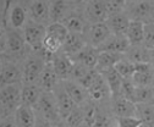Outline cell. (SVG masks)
<instances>
[{"label": "cell", "instance_id": "obj_1", "mask_svg": "<svg viewBox=\"0 0 154 127\" xmlns=\"http://www.w3.org/2000/svg\"><path fill=\"white\" fill-rule=\"evenodd\" d=\"M29 53L23 31L2 29V59L22 62Z\"/></svg>", "mask_w": 154, "mask_h": 127}, {"label": "cell", "instance_id": "obj_2", "mask_svg": "<svg viewBox=\"0 0 154 127\" xmlns=\"http://www.w3.org/2000/svg\"><path fill=\"white\" fill-rule=\"evenodd\" d=\"M2 6V29L23 31L29 21L26 2H5Z\"/></svg>", "mask_w": 154, "mask_h": 127}, {"label": "cell", "instance_id": "obj_3", "mask_svg": "<svg viewBox=\"0 0 154 127\" xmlns=\"http://www.w3.org/2000/svg\"><path fill=\"white\" fill-rule=\"evenodd\" d=\"M22 84L4 86L0 89V116L3 119L14 117L15 113L21 106Z\"/></svg>", "mask_w": 154, "mask_h": 127}, {"label": "cell", "instance_id": "obj_4", "mask_svg": "<svg viewBox=\"0 0 154 127\" xmlns=\"http://www.w3.org/2000/svg\"><path fill=\"white\" fill-rule=\"evenodd\" d=\"M35 113L38 116H41L51 123L59 125L63 122L59 107L56 104V99L53 94V92H43L41 95V99L38 101V105L35 107Z\"/></svg>", "mask_w": 154, "mask_h": 127}, {"label": "cell", "instance_id": "obj_5", "mask_svg": "<svg viewBox=\"0 0 154 127\" xmlns=\"http://www.w3.org/2000/svg\"><path fill=\"white\" fill-rule=\"evenodd\" d=\"M125 11L131 20L154 23V2H127Z\"/></svg>", "mask_w": 154, "mask_h": 127}, {"label": "cell", "instance_id": "obj_6", "mask_svg": "<svg viewBox=\"0 0 154 127\" xmlns=\"http://www.w3.org/2000/svg\"><path fill=\"white\" fill-rule=\"evenodd\" d=\"M0 83L2 87L10 84H22L23 72L21 62L2 59V70H0Z\"/></svg>", "mask_w": 154, "mask_h": 127}, {"label": "cell", "instance_id": "obj_7", "mask_svg": "<svg viewBox=\"0 0 154 127\" xmlns=\"http://www.w3.org/2000/svg\"><path fill=\"white\" fill-rule=\"evenodd\" d=\"M88 90V95H89V100H92L93 103L102 105V106H108L110 105V100H111V92L105 82V80L103 78V76L98 72V75L95 76V78L93 80V82L91 83V86L87 88Z\"/></svg>", "mask_w": 154, "mask_h": 127}, {"label": "cell", "instance_id": "obj_8", "mask_svg": "<svg viewBox=\"0 0 154 127\" xmlns=\"http://www.w3.org/2000/svg\"><path fill=\"white\" fill-rule=\"evenodd\" d=\"M29 21L39 23L42 26L48 27L51 23L50 20V2H39V0H32L26 2Z\"/></svg>", "mask_w": 154, "mask_h": 127}, {"label": "cell", "instance_id": "obj_9", "mask_svg": "<svg viewBox=\"0 0 154 127\" xmlns=\"http://www.w3.org/2000/svg\"><path fill=\"white\" fill-rule=\"evenodd\" d=\"M63 23L67 28L69 33H77L85 35L89 25L83 15V2H77L73 11L63 21Z\"/></svg>", "mask_w": 154, "mask_h": 127}, {"label": "cell", "instance_id": "obj_10", "mask_svg": "<svg viewBox=\"0 0 154 127\" xmlns=\"http://www.w3.org/2000/svg\"><path fill=\"white\" fill-rule=\"evenodd\" d=\"M83 15L88 25L103 23L109 19L105 2H98V0L83 2Z\"/></svg>", "mask_w": 154, "mask_h": 127}, {"label": "cell", "instance_id": "obj_11", "mask_svg": "<svg viewBox=\"0 0 154 127\" xmlns=\"http://www.w3.org/2000/svg\"><path fill=\"white\" fill-rule=\"evenodd\" d=\"M47 33V27L39 23L28 21L23 28V35L27 45L33 51H39L43 49V41Z\"/></svg>", "mask_w": 154, "mask_h": 127}, {"label": "cell", "instance_id": "obj_12", "mask_svg": "<svg viewBox=\"0 0 154 127\" xmlns=\"http://www.w3.org/2000/svg\"><path fill=\"white\" fill-rule=\"evenodd\" d=\"M112 33L106 25V22L103 23H95V25H89L85 33V38L87 41V44L94 48H99L105 41L110 37Z\"/></svg>", "mask_w": 154, "mask_h": 127}, {"label": "cell", "instance_id": "obj_13", "mask_svg": "<svg viewBox=\"0 0 154 127\" xmlns=\"http://www.w3.org/2000/svg\"><path fill=\"white\" fill-rule=\"evenodd\" d=\"M51 65L61 82L71 80L72 70H73V61L63 50H60L59 53H56L53 55Z\"/></svg>", "mask_w": 154, "mask_h": 127}, {"label": "cell", "instance_id": "obj_14", "mask_svg": "<svg viewBox=\"0 0 154 127\" xmlns=\"http://www.w3.org/2000/svg\"><path fill=\"white\" fill-rule=\"evenodd\" d=\"M109 113L114 117H126V116H137V105L131 100L121 97L111 98L109 105Z\"/></svg>", "mask_w": 154, "mask_h": 127}, {"label": "cell", "instance_id": "obj_15", "mask_svg": "<svg viewBox=\"0 0 154 127\" xmlns=\"http://www.w3.org/2000/svg\"><path fill=\"white\" fill-rule=\"evenodd\" d=\"M53 94H54V97L56 99V104H57V107H59L61 120L65 121L69 117V115L76 109L77 105L70 98V95L67 94V92L65 90V88H64L61 82L57 84L56 88L53 90Z\"/></svg>", "mask_w": 154, "mask_h": 127}, {"label": "cell", "instance_id": "obj_16", "mask_svg": "<svg viewBox=\"0 0 154 127\" xmlns=\"http://www.w3.org/2000/svg\"><path fill=\"white\" fill-rule=\"evenodd\" d=\"M61 83L67 92V94L70 95V98L75 101L77 106H82L89 100L88 90L79 82H76L73 80H67V81H63Z\"/></svg>", "mask_w": 154, "mask_h": 127}, {"label": "cell", "instance_id": "obj_17", "mask_svg": "<svg viewBox=\"0 0 154 127\" xmlns=\"http://www.w3.org/2000/svg\"><path fill=\"white\" fill-rule=\"evenodd\" d=\"M77 2H66V0H60V2H50V20L51 23L54 22H61L73 11Z\"/></svg>", "mask_w": 154, "mask_h": 127}, {"label": "cell", "instance_id": "obj_18", "mask_svg": "<svg viewBox=\"0 0 154 127\" xmlns=\"http://www.w3.org/2000/svg\"><path fill=\"white\" fill-rule=\"evenodd\" d=\"M130 22L131 19L126 14V11L112 15L106 20V25L109 26L111 33L114 35H119V37H126V32L130 26Z\"/></svg>", "mask_w": 154, "mask_h": 127}, {"label": "cell", "instance_id": "obj_19", "mask_svg": "<svg viewBox=\"0 0 154 127\" xmlns=\"http://www.w3.org/2000/svg\"><path fill=\"white\" fill-rule=\"evenodd\" d=\"M98 56H99V49L87 45L85 49H82L77 55H75L72 59L73 62L80 64L87 68L94 70L97 67V62H98Z\"/></svg>", "mask_w": 154, "mask_h": 127}, {"label": "cell", "instance_id": "obj_20", "mask_svg": "<svg viewBox=\"0 0 154 127\" xmlns=\"http://www.w3.org/2000/svg\"><path fill=\"white\" fill-rule=\"evenodd\" d=\"M60 82L61 81L59 80V77H57L56 72H55V70L51 65V61L47 62V65H45V67L42 72L39 80H38L37 84L41 87V89L43 90V92H53Z\"/></svg>", "mask_w": 154, "mask_h": 127}, {"label": "cell", "instance_id": "obj_21", "mask_svg": "<svg viewBox=\"0 0 154 127\" xmlns=\"http://www.w3.org/2000/svg\"><path fill=\"white\" fill-rule=\"evenodd\" d=\"M103 76V78L105 80L110 92H111V98H118L121 97V89H122V83H124V78L120 76L119 72L115 70V67L105 70L103 72H99Z\"/></svg>", "mask_w": 154, "mask_h": 127}, {"label": "cell", "instance_id": "obj_22", "mask_svg": "<svg viewBox=\"0 0 154 127\" xmlns=\"http://www.w3.org/2000/svg\"><path fill=\"white\" fill-rule=\"evenodd\" d=\"M87 45L88 44H87V41H86L83 34L69 33L67 38L64 43V47H63V51L66 54V55H69L70 58H73L82 49H85Z\"/></svg>", "mask_w": 154, "mask_h": 127}, {"label": "cell", "instance_id": "obj_23", "mask_svg": "<svg viewBox=\"0 0 154 127\" xmlns=\"http://www.w3.org/2000/svg\"><path fill=\"white\" fill-rule=\"evenodd\" d=\"M42 93H43V90L41 89V87L37 83H34V84H22L21 105L33 107L35 110Z\"/></svg>", "mask_w": 154, "mask_h": 127}, {"label": "cell", "instance_id": "obj_24", "mask_svg": "<svg viewBox=\"0 0 154 127\" xmlns=\"http://www.w3.org/2000/svg\"><path fill=\"white\" fill-rule=\"evenodd\" d=\"M130 47L131 44L126 37H119V35L111 34L105 41V43H103L98 49L99 51H112V53H119L125 55V53L128 50Z\"/></svg>", "mask_w": 154, "mask_h": 127}, {"label": "cell", "instance_id": "obj_25", "mask_svg": "<svg viewBox=\"0 0 154 127\" xmlns=\"http://www.w3.org/2000/svg\"><path fill=\"white\" fill-rule=\"evenodd\" d=\"M14 117L17 127H35L38 116L33 107L21 105L16 110Z\"/></svg>", "mask_w": 154, "mask_h": 127}, {"label": "cell", "instance_id": "obj_26", "mask_svg": "<svg viewBox=\"0 0 154 127\" xmlns=\"http://www.w3.org/2000/svg\"><path fill=\"white\" fill-rule=\"evenodd\" d=\"M125 58L133 64H149L150 50L142 45H131L125 53Z\"/></svg>", "mask_w": 154, "mask_h": 127}, {"label": "cell", "instance_id": "obj_27", "mask_svg": "<svg viewBox=\"0 0 154 127\" xmlns=\"http://www.w3.org/2000/svg\"><path fill=\"white\" fill-rule=\"evenodd\" d=\"M124 54L119 53H112V51H99L98 62H97V70L98 72H103L105 70L112 68L116 66V64L124 59Z\"/></svg>", "mask_w": 154, "mask_h": 127}, {"label": "cell", "instance_id": "obj_28", "mask_svg": "<svg viewBox=\"0 0 154 127\" xmlns=\"http://www.w3.org/2000/svg\"><path fill=\"white\" fill-rule=\"evenodd\" d=\"M144 27L146 25L141 21L131 20L126 32V38L131 45H142L144 42Z\"/></svg>", "mask_w": 154, "mask_h": 127}, {"label": "cell", "instance_id": "obj_29", "mask_svg": "<svg viewBox=\"0 0 154 127\" xmlns=\"http://www.w3.org/2000/svg\"><path fill=\"white\" fill-rule=\"evenodd\" d=\"M137 117L142 121V127H154V103L138 104Z\"/></svg>", "mask_w": 154, "mask_h": 127}, {"label": "cell", "instance_id": "obj_30", "mask_svg": "<svg viewBox=\"0 0 154 127\" xmlns=\"http://www.w3.org/2000/svg\"><path fill=\"white\" fill-rule=\"evenodd\" d=\"M115 70H116L120 76L124 78V80H131L136 72V65L133 62H131L130 60H127L125 56L122 60H120L116 66H115Z\"/></svg>", "mask_w": 154, "mask_h": 127}, {"label": "cell", "instance_id": "obj_31", "mask_svg": "<svg viewBox=\"0 0 154 127\" xmlns=\"http://www.w3.org/2000/svg\"><path fill=\"white\" fill-rule=\"evenodd\" d=\"M115 127H142V121L137 116L126 117H114Z\"/></svg>", "mask_w": 154, "mask_h": 127}, {"label": "cell", "instance_id": "obj_32", "mask_svg": "<svg viewBox=\"0 0 154 127\" xmlns=\"http://www.w3.org/2000/svg\"><path fill=\"white\" fill-rule=\"evenodd\" d=\"M66 125L69 127H79L85 122V114L81 106H76L75 110L69 115V117L65 120Z\"/></svg>", "mask_w": 154, "mask_h": 127}, {"label": "cell", "instance_id": "obj_33", "mask_svg": "<svg viewBox=\"0 0 154 127\" xmlns=\"http://www.w3.org/2000/svg\"><path fill=\"white\" fill-rule=\"evenodd\" d=\"M111 114L110 113H106L105 109H99V114H98V117L95 120L94 125L92 127H114L112 126V122L114 120L111 119Z\"/></svg>", "mask_w": 154, "mask_h": 127}, {"label": "cell", "instance_id": "obj_34", "mask_svg": "<svg viewBox=\"0 0 154 127\" xmlns=\"http://www.w3.org/2000/svg\"><path fill=\"white\" fill-rule=\"evenodd\" d=\"M143 45L149 50L154 49V23H148L144 27V42Z\"/></svg>", "mask_w": 154, "mask_h": 127}, {"label": "cell", "instance_id": "obj_35", "mask_svg": "<svg viewBox=\"0 0 154 127\" xmlns=\"http://www.w3.org/2000/svg\"><path fill=\"white\" fill-rule=\"evenodd\" d=\"M126 3L127 2H105L109 17L112 16V15H116V14H120V12L125 11Z\"/></svg>", "mask_w": 154, "mask_h": 127}, {"label": "cell", "instance_id": "obj_36", "mask_svg": "<svg viewBox=\"0 0 154 127\" xmlns=\"http://www.w3.org/2000/svg\"><path fill=\"white\" fill-rule=\"evenodd\" d=\"M57 126H59V125L51 123L50 121H48V120H45V119H43L41 116L37 117V125H35V127H57Z\"/></svg>", "mask_w": 154, "mask_h": 127}, {"label": "cell", "instance_id": "obj_37", "mask_svg": "<svg viewBox=\"0 0 154 127\" xmlns=\"http://www.w3.org/2000/svg\"><path fill=\"white\" fill-rule=\"evenodd\" d=\"M0 127H17L15 117H9V119H3L0 122Z\"/></svg>", "mask_w": 154, "mask_h": 127}, {"label": "cell", "instance_id": "obj_38", "mask_svg": "<svg viewBox=\"0 0 154 127\" xmlns=\"http://www.w3.org/2000/svg\"><path fill=\"white\" fill-rule=\"evenodd\" d=\"M150 66H152V68L154 70V49H152L150 50Z\"/></svg>", "mask_w": 154, "mask_h": 127}, {"label": "cell", "instance_id": "obj_39", "mask_svg": "<svg viewBox=\"0 0 154 127\" xmlns=\"http://www.w3.org/2000/svg\"><path fill=\"white\" fill-rule=\"evenodd\" d=\"M57 127H69V126L66 125V122H65V121H63L61 123H59V126H57Z\"/></svg>", "mask_w": 154, "mask_h": 127}, {"label": "cell", "instance_id": "obj_40", "mask_svg": "<svg viewBox=\"0 0 154 127\" xmlns=\"http://www.w3.org/2000/svg\"><path fill=\"white\" fill-rule=\"evenodd\" d=\"M79 127H91V126H89V125H87L86 122H83V123H82V125H80Z\"/></svg>", "mask_w": 154, "mask_h": 127}, {"label": "cell", "instance_id": "obj_41", "mask_svg": "<svg viewBox=\"0 0 154 127\" xmlns=\"http://www.w3.org/2000/svg\"><path fill=\"white\" fill-rule=\"evenodd\" d=\"M114 127H115V126H114Z\"/></svg>", "mask_w": 154, "mask_h": 127}]
</instances>
